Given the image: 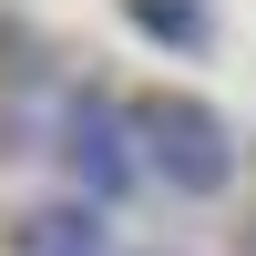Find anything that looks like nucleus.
<instances>
[{
    "label": "nucleus",
    "mask_w": 256,
    "mask_h": 256,
    "mask_svg": "<svg viewBox=\"0 0 256 256\" xmlns=\"http://www.w3.org/2000/svg\"><path fill=\"white\" fill-rule=\"evenodd\" d=\"M134 134H144V174H154L164 195H184V205H216L226 184H236V164H246L236 123H226L216 102H195V92H144Z\"/></svg>",
    "instance_id": "nucleus-1"
},
{
    "label": "nucleus",
    "mask_w": 256,
    "mask_h": 256,
    "mask_svg": "<svg viewBox=\"0 0 256 256\" xmlns=\"http://www.w3.org/2000/svg\"><path fill=\"white\" fill-rule=\"evenodd\" d=\"M52 154H62V174H72V195H82V205H123V195L144 184L134 102H113V92H72V102H62Z\"/></svg>",
    "instance_id": "nucleus-2"
},
{
    "label": "nucleus",
    "mask_w": 256,
    "mask_h": 256,
    "mask_svg": "<svg viewBox=\"0 0 256 256\" xmlns=\"http://www.w3.org/2000/svg\"><path fill=\"white\" fill-rule=\"evenodd\" d=\"M20 256H113V205H82V195H52L10 226Z\"/></svg>",
    "instance_id": "nucleus-3"
},
{
    "label": "nucleus",
    "mask_w": 256,
    "mask_h": 256,
    "mask_svg": "<svg viewBox=\"0 0 256 256\" xmlns=\"http://www.w3.org/2000/svg\"><path fill=\"white\" fill-rule=\"evenodd\" d=\"M134 20H144L154 41H184V52L205 41V0H134Z\"/></svg>",
    "instance_id": "nucleus-4"
},
{
    "label": "nucleus",
    "mask_w": 256,
    "mask_h": 256,
    "mask_svg": "<svg viewBox=\"0 0 256 256\" xmlns=\"http://www.w3.org/2000/svg\"><path fill=\"white\" fill-rule=\"evenodd\" d=\"M144 256H184V246H144Z\"/></svg>",
    "instance_id": "nucleus-5"
}]
</instances>
